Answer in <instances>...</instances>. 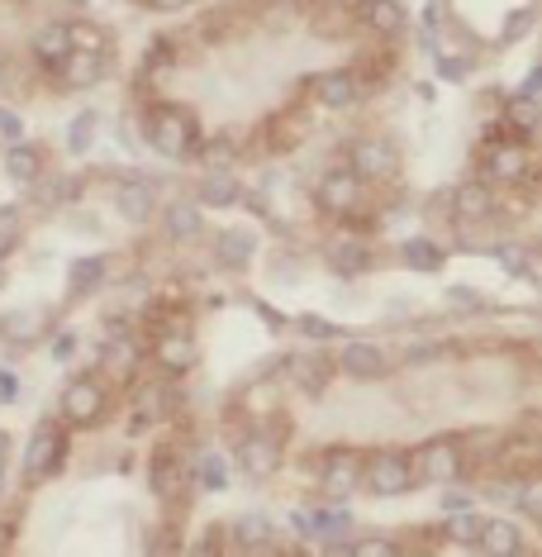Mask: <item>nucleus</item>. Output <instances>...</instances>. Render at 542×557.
I'll return each mask as SVG.
<instances>
[{
  "mask_svg": "<svg viewBox=\"0 0 542 557\" xmlns=\"http://www.w3.org/2000/svg\"><path fill=\"white\" fill-rule=\"evenodd\" d=\"M138 124H143V144L162 158H196L200 138H205L196 110L181 106V100H153V106H143Z\"/></svg>",
  "mask_w": 542,
  "mask_h": 557,
  "instance_id": "1",
  "label": "nucleus"
},
{
  "mask_svg": "<svg viewBox=\"0 0 542 557\" xmlns=\"http://www.w3.org/2000/svg\"><path fill=\"white\" fill-rule=\"evenodd\" d=\"M409 467H414L419 486H457V481L471 472V458H466L462 434H443V438H428L409 458Z\"/></svg>",
  "mask_w": 542,
  "mask_h": 557,
  "instance_id": "2",
  "label": "nucleus"
},
{
  "mask_svg": "<svg viewBox=\"0 0 542 557\" xmlns=\"http://www.w3.org/2000/svg\"><path fill=\"white\" fill-rule=\"evenodd\" d=\"M533 172V144L519 134H509L500 124V134L490 138L486 134V148H481V182L490 186H514V182H528Z\"/></svg>",
  "mask_w": 542,
  "mask_h": 557,
  "instance_id": "3",
  "label": "nucleus"
},
{
  "mask_svg": "<svg viewBox=\"0 0 542 557\" xmlns=\"http://www.w3.org/2000/svg\"><path fill=\"white\" fill-rule=\"evenodd\" d=\"M143 358L153 362L157 376H167V382H181L186 372H196L200 348H196L191 324H162V329H153V338H143Z\"/></svg>",
  "mask_w": 542,
  "mask_h": 557,
  "instance_id": "4",
  "label": "nucleus"
},
{
  "mask_svg": "<svg viewBox=\"0 0 542 557\" xmlns=\"http://www.w3.org/2000/svg\"><path fill=\"white\" fill-rule=\"evenodd\" d=\"M58 410H62V424L67 429H96L100 420H105V410H110V391H105L100 376L81 372V376H72V382L62 386Z\"/></svg>",
  "mask_w": 542,
  "mask_h": 557,
  "instance_id": "5",
  "label": "nucleus"
},
{
  "mask_svg": "<svg viewBox=\"0 0 542 557\" xmlns=\"http://www.w3.org/2000/svg\"><path fill=\"white\" fill-rule=\"evenodd\" d=\"M67 448H72V434L62 420H39L29 434V448H24V476L29 481H48L62 472L67 462Z\"/></svg>",
  "mask_w": 542,
  "mask_h": 557,
  "instance_id": "6",
  "label": "nucleus"
},
{
  "mask_svg": "<svg viewBox=\"0 0 542 557\" xmlns=\"http://www.w3.org/2000/svg\"><path fill=\"white\" fill-rule=\"evenodd\" d=\"M362 196H367V182H362L348 162L343 168H329L319 182H314V206L329 214V220H352L362 206Z\"/></svg>",
  "mask_w": 542,
  "mask_h": 557,
  "instance_id": "7",
  "label": "nucleus"
},
{
  "mask_svg": "<svg viewBox=\"0 0 542 557\" xmlns=\"http://www.w3.org/2000/svg\"><path fill=\"white\" fill-rule=\"evenodd\" d=\"M191 481L196 472H186L181 453L172 448V443H157L153 458H148V491L162 500V505H191Z\"/></svg>",
  "mask_w": 542,
  "mask_h": 557,
  "instance_id": "8",
  "label": "nucleus"
},
{
  "mask_svg": "<svg viewBox=\"0 0 542 557\" xmlns=\"http://www.w3.org/2000/svg\"><path fill=\"white\" fill-rule=\"evenodd\" d=\"M419 481H414V467H409V453H371V458H362V491H371V496H405L414 491Z\"/></svg>",
  "mask_w": 542,
  "mask_h": 557,
  "instance_id": "9",
  "label": "nucleus"
},
{
  "mask_svg": "<svg viewBox=\"0 0 542 557\" xmlns=\"http://www.w3.org/2000/svg\"><path fill=\"white\" fill-rule=\"evenodd\" d=\"M348 168L367 186H386L400 176V148L390 144V138H357L348 153Z\"/></svg>",
  "mask_w": 542,
  "mask_h": 557,
  "instance_id": "10",
  "label": "nucleus"
},
{
  "mask_svg": "<svg viewBox=\"0 0 542 557\" xmlns=\"http://www.w3.org/2000/svg\"><path fill=\"white\" fill-rule=\"evenodd\" d=\"M281 429H248L243 438H238V467L252 476V481H267L281 472Z\"/></svg>",
  "mask_w": 542,
  "mask_h": 557,
  "instance_id": "11",
  "label": "nucleus"
},
{
  "mask_svg": "<svg viewBox=\"0 0 542 557\" xmlns=\"http://www.w3.org/2000/svg\"><path fill=\"white\" fill-rule=\"evenodd\" d=\"M295 534L300 539H319L324 553H348V529H352V515L343 510V505H329V510H314V515H291Z\"/></svg>",
  "mask_w": 542,
  "mask_h": 557,
  "instance_id": "12",
  "label": "nucleus"
},
{
  "mask_svg": "<svg viewBox=\"0 0 542 557\" xmlns=\"http://www.w3.org/2000/svg\"><path fill=\"white\" fill-rule=\"evenodd\" d=\"M305 96L319 110H352L362 100V86H357V77H352V67H329V72L305 77Z\"/></svg>",
  "mask_w": 542,
  "mask_h": 557,
  "instance_id": "13",
  "label": "nucleus"
},
{
  "mask_svg": "<svg viewBox=\"0 0 542 557\" xmlns=\"http://www.w3.org/2000/svg\"><path fill=\"white\" fill-rule=\"evenodd\" d=\"M333 372H343L348 382H381V376H390V358L386 348L367 344V338H352V344L338 348Z\"/></svg>",
  "mask_w": 542,
  "mask_h": 557,
  "instance_id": "14",
  "label": "nucleus"
},
{
  "mask_svg": "<svg viewBox=\"0 0 542 557\" xmlns=\"http://www.w3.org/2000/svg\"><path fill=\"white\" fill-rule=\"evenodd\" d=\"M105 67H110V53H81V48H72L67 58L48 67V77L58 86H67V91H91V86L105 82Z\"/></svg>",
  "mask_w": 542,
  "mask_h": 557,
  "instance_id": "15",
  "label": "nucleus"
},
{
  "mask_svg": "<svg viewBox=\"0 0 542 557\" xmlns=\"http://www.w3.org/2000/svg\"><path fill=\"white\" fill-rule=\"evenodd\" d=\"M262 148L267 153H295L300 148V138L310 134V120H305V106H286V110H276V115L262 120Z\"/></svg>",
  "mask_w": 542,
  "mask_h": 557,
  "instance_id": "16",
  "label": "nucleus"
},
{
  "mask_svg": "<svg viewBox=\"0 0 542 557\" xmlns=\"http://www.w3.org/2000/svg\"><path fill=\"white\" fill-rule=\"evenodd\" d=\"M319 491L333 500L362 491V453L357 448H329V458L319 467Z\"/></svg>",
  "mask_w": 542,
  "mask_h": 557,
  "instance_id": "17",
  "label": "nucleus"
},
{
  "mask_svg": "<svg viewBox=\"0 0 542 557\" xmlns=\"http://www.w3.org/2000/svg\"><path fill=\"white\" fill-rule=\"evenodd\" d=\"M352 20H357V29L376 34V39H400L409 24L400 0H352Z\"/></svg>",
  "mask_w": 542,
  "mask_h": 557,
  "instance_id": "18",
  "label": "nucleus"
},
{
  "mask_svg": "<svg viewBox=\"0 0 542 557\" xmlns=\"http://www.w3.org/2000/svg\"><path fill=\"white\" fill-rule=\"evenodd\" d=\"M448 200H452V224H490V214H495V186L481 182V176L462 182Z\"/></svg>",
  "mask_w": 542,
  "mask_h": 557,
  "instance_id": "19",
  "label": "nucleus"
},
{
  "mask_svg": "<svg viewBox=\"0 0 542 557\" xmlns=\"http://www.w3.org/2000/svg\"><path fill=\"white\" fill-rule=\"evenodd\" d=\"M100 362L110 367L115 376H124V382H134L138 376V367H143V338L129 334V329H115V334L105 338V348H100Z\"/></svg>",
  "mask_w": 542,
  "mask_h": 557,
  "instance_id": "20",
  "label": "nucleus"
},
{
  "mask_svg": "<svg viewBox=\"0 0 542 557\" xmlns=\"http://www.w3.org/2000/svg\"><path fill=\"white\" fill-rule=\"evenodd\" d=\"M115 206L119 214L129 224H148V220H157V186L148 182V176H129V182H119V191H115Z\"/></svg>",
  "mask_w": 542,
  "mask_h": 557,
  "instance_id": "21",
  "label": "nucleus"
},
{
  "mask_svg": "<svg viewBox=\"0 0 542 557\" xmlns=\"http://www.w3.org/2000/svg\"><path fill=\"white\" fill-rule=\"evenodd\" d=\"M110 282V258L105 252H86V258H72V268H67V296L72 300H86V296H96L100 286Z\"/></svg>",
  "mask_w": 542,
  "mask_h": 557,
  "instance_id": "22",
  "label": "nucleus"
},
{
  "mask_svg": "<svg viewBox=\"0 0 542 557\" xmlns=\"http://www.w3.org/2000/svg\"><path fill=\"white\" fill-rule=\"evenodd\" d=\"M29 53H34V62L48 72L53 62H62L72 53V24L67 20H48V24H39L34 29V39H29Z\"/></svg>",
  "mask_w": 542,
  "mask_h": 557,
  "instance_id": "23",
  "label": "nucleus"
},
{
  "mask_svg": "<svg viewBox=\"0 0 542 557\" xmlns=\"http://www.w3.org/2000/svg\"><path fill=\"white\" fill-rule=\"evenodd\" d=\"M86 196V176H39V182H29V200L43 210H58V206H72V200Z\"/></svg>",
  "mask_w": 542,
  "mask_h": 557,
  "instance_id": "24",
  "label": "nucleus"
},
{
  "mask_svg": "<svg viewBox=\"0 0 542 557\" xmlns=\"http://www.w3.org/2000/svg\"><path fill=\"white\" fill-rule=\"evenodd\" d=\"M162 224H167L172 244H191V238L205 234V206H200V200H172V206L162 210Z\"/></svg>",
  "mask_w": 542,
  "mask_h": 557,
  "instance_id": "25",
  "label": "nucleus"
},
{
  "mask_svg": "<svg viewBox=\"0 0 542 557\" xmlns=\"http://www.w3.org/2000/svg\"><path fill=\"white\" fill-rule=\"evenodd\" d=\"M329 268L338 276H367L376 268V248L367 244V238H338V244L329 248Z\"/></svg>",
  "mask_w": 542,
  "mask_h": 557,
  "instance_id": "26",
  "label": "nucleus"
},
{
  "mask_svg": "<svg viewBox=\"0 0 542 557\" xmlns=\"http://www.w3.org/2000/svg\"><path fill=\"white\" fill-rule=\"evenodd\" d=\"M229 539H234V548H243V553H272L276 548V524L267 515H238Z\"/></svg>",
  "mask_w": 542,
  "mask_h": 557,
  "instance_id": "27",
  "label": "nucleus"
},
{
  "mask_svg": "<svg viewBox=\"0 0 542 557\" xmlns=\"http://www.w3.org/2000/svg\"><path fill=\"white\" fill-rule=\"evenodd\" d=\"M476 548L490 553V557H519L524 553V529L514 524V519H486Z\"/></svg>",
  "mask_w": 542,
  "mask_h": 557,
  "instance_id": "28",
  "label": "nucleus"
},
{
  "mask_svg": "<svg viewBox=\"0 0 542 557\" xmlns=\"http://www.w3.org/2000/svg\"><path fill=\"white\" fill-rule=\"evenodd\" d=\"M134 405H138V424L143 420H167V414L176 410V391H172L167 376H153V382H138Z\"/></svg>",
  "mask_w": 542,
  "mask_h": 557,
  "instance_id": "29",
  "label": "nucleus"
},
{
  "mask_svg": "<svg viewBox=\"0 0 542 557\" xmlns=\"http://www.w3.org/2000/svg\"><path fill=\"white\" fill-rule=\"evenodd\" d=\"M196 200L205 210H234V206H243V182H238L234 172H205Z\"/></svg>",
  "mask_w": 542,
  "mask_h": 557,
  "instance_id": "30",
  "label": "nucleus"
},
{
  "mask_svg": "<svg viewBox=\"0 0 542 557\" xmlns=\"http://www.w3.org/2000/svg\"><path fill=\"white\" fill-rule=\"evenodd\" d=\"M504 476H538V438H509L490 453Z\"/></svg>",
  "mask_w": 542,
  "mask_h": 557,
  "instance_id": "31",
  "label": "nucleus"
},
{
  "mask_svg": "<svg viewBox=\"0 0 542 557\" xmlns=\"http://www.w3.org/2000/svg\"><path fill=\"white\" fill-rule=\"evenodd\" d=\"M5 172H10V182H20V186H29V182H39V176L48 172V158H43V148L39 144H10L5 148Z\"/></svg>",
  "mask_w": 542,
  "mask_h": 557,
  "instance_id": "32",
  "label": "nucleus"
},
{
  "mask_svg": "<svg viewBox=\"0 0 542 557\" xmlns=\"http://www.w3.org/2000/svg\"><path fill=\"white\" fill-rule=\"evenodd\" d=\"M504 129H509V134H519V138H528V144H533V138H538V124H542V100L538 96H514L509 100V106H504Z\"/></svg>",
  "mask_w": 542,
  "mask_h": 557,
  "instance_id": "33",
  "label": "nucleus"
},
{
  "mask_svg": "<svg viewBox=\"0 0 542 557\" xmlns=\"http://www.w3.org/2000/svg\"><path fill=\"white\" fill-rule=\"evenodd\" d=\"M214 252H219L224 268L248 272V268H252V258H257V238H252L248 230H224L219 238H214Z\"/></svg>",
  "mask_w": 542,
  "mask_h": 557,
  "instance_id": "34",
  "label": "nucleus"
},
{
  "mask_svg": "<svg viewBox=\"0 0 542 557\" xmlns=\"http://www.w3.org/2000/svg\"><path fill=\"white\" fill-rule=\"evenodd\" d=\"M48 320H53L48 310H10V314H0V334L10 344H34V338H43Z\"/></svg>",
  "mask_w": 542,
  "mask_h": 557,
  "instance_id": "35",
  "label": "nucleus"
},
{
  "mask_svg": "<svg viewBox=\"0 0 542 557\" xmlns=\"http://www.w3.org/2000/svg\"><path fill=\"white\" fill-rule=\"evenodd\" d=\"M196 162H200L205 172H234V162H238V144H234V134H210V138H200Z\"/></svg>",
  "mask_w": 542,
  "mask_h": 557,
  "instance_id": "36",
  "label": "nucleus"
},
{
  "mask_svg": "<svg viewBox=\"0 0 542 557\" xmlns=\"http://www.w3.org/2000/svg\"><path fill=\"white\" fill-rule=\"evenodd\" d=\"M181 62V44L172 39V34H157L153 44L143 48V82H157V77H167V72Z\"/></svg>",
  "mask_w": 542,
  "mask_h": 557,
  "instance_id": "37",
  "label": "nucleus"
},
{
  "mask_svg": "<svg viewBox=\"0 0 542 557\" xmlns=\"http://www.w3.org/2000/svg\"><path fill=\"white\" fill-rule=\"evenodd\" d=\"M291 367H295V386L305 391V396H319V391L338 376L329 358H291Z\"/></svg>",
  "mask_w": 542,
  "mask_h": 557,
  "instance_id": "38",
  "label": "nucleus"
},
{
  "mask_svg": "<svg viewBox=\"0 0 542 557\" xmlns=\"http://www.w3.org/2000/svg\"><path fill=\"white\" fill-rule=\"evenodd\" d=\"M443 244H433V238H409V244H400V262L414 272H438L443 268Z\"/></svg>",
  "mask_w": 542,
  "mask_h": 557,
  "instance_id": "39",
  "label": "nucleus"
},
{
  "mask_svg": "<svg viewBox=\"0 0 542 557\" xmlns=\"http://www.w3.org/2000/svg\"><path fill=\"white\" fill-rule=\"evenodd\" d=\"M67 24H72V48H81V53H115V39L96 20H67Z\"/></svg>",
  "mask_w": 542,
  "mask_h": 557,
  "instance_id": "40",
  "label": "nucleus"
},
{
  "mask_svg": "<svg viewBox=\"0 0 542 557\" xmlns=\"http://www.w3.org/2000/svg\"><path fill=\"white\" fill-rule=\"evenodd\" d=\"M229 476H234V467H229V458H224V453H205V458H200V467H196V481L205 491H224L229 486Z\"/></svg>",
  "mask_w": 542,
  "mask_h": 557,
  "instance_id": "41",
  "label": "nucleus"
},
{
  "mask_svg": "<svg viewBox=\"0 0 542 557\" xmlns=\"http://www.w3.org/2000/svg\"><path fill=\"white\" fill-rule=\"evenodd\" d=\"M481 524H486V515H476V510H452V515H448V539H452V543H466V548H476V539H481Z\"/></svg>",
  "mask_w": 542,
  "mask_h": 557,
  "instance_id": "42",
  "label": "nucleus"
},
{
  "mask_svg": "<svg viewBox=\"0 0 542 557\" xmlns=\"http://www.w3.org/2000/svg\"><path fill=\"white\" fill-rule=\"evenodd\" d=\"M96 124H100L96 110H77V120L67 124V148L72 153H86V148L96 144Z\"/></svg>",
  "mask_w": 542,
  "mask_h": 557,
  "instance_id": "43",
  "label": "nucleus"
},
{
  "mask_svg": "<svg viewBox=\"0 0 542 557\" xmlns=\"http://www.w3.org/2000/svg\"><path fill=\"white\" fill-rule=\"evenodd\" d=\"M291 324L300 329V338H310V344H329V338L343 334V329L329 324V320H324V314H295Z\"/></svg>",
  "mask_w": 542,
  "mask_h": 557,
  "instance_id": "44",
  "label": "nucleus"
},
{
  "mask_svg": "<svg viewBox=\"0 0 542 557\" xmlns=\"http://www.w3.org/2000/svg\"><path fill=\"white\" fill-rule=\"evenodd\" d=\"M490 252H495V258H500V268L509 272V276H533V258H528L524 248H514V244H495Z\"/></svg>",
  "mask_w": 542,
  "mask_h": 557,
  "instance_id": "45",
  "label": "nucleus"
},
{
  "mask_svg": "<svg viewBox=\"0 0 542 557\" xmlns=\"http://www.w3.org/2000/svg\"><path fill=\"white\" fill-rule=\"evenodd\" d=\"M448 310L457 314H481L486 310V296L476 286H448Z\"/></svg>",
  "mask_w": 542,
  "mask_h": 557,
  "instance_id": "46",
  "label": "nucleus"
},
{
  "mask_svg": "<svg viewBox=\"0 0 542 557\" xmlns=\"http://www.w3.org/2000/svg\"><path fill=\"white\" fill-rule=\"evenodd\" d=\"M348 553L352 557H400L405 548L395 539H357V543H348Z\"/></svg>",
  "mask_w": 542,
  "mask_h": 557,
  "instance_id": "47",
  "label": "nucleus"
},
{
  "mask_svg": "<svg viewBox=\"0 0 542 557\" xmlns=\"http://www.w3.org/2000/svg\"><path fill=\"white\" fill-rule=\"evenodd\" d=\"M466 72H471V58H452V53L438 58V77L443 82H466Z\"/></svg>",
  "mask_w": 542,
  "mask_h": 557,
  "instance_id": "48",
  "label": "nucleus"
},
{
  "mask_svg": "<svg viewBox=\"0 0 542 557\" xmlns=\"http://www.w3.org/2000/svg\"><path fill=\"white\" fill-rule=\"evenodd\" d=\"M72 352H77V329H58V338H53V358H58V362H67Z\"/></svg>",
  "mask_w": 542,
  "mask_h": 557,
  "instance_id": "49",
  "label": "nucleus"
},
{
  "mask_svg": "<svg viewBox=\"0 0 542 557\" xmlns=\"http://www.w3.org/2000/svg\"><path fill=\"white\" fill-rule=\"evenodd\" d=\"M24 138V124L20 115H10V110H0V144H20Z\"/></svg>",
  "mask_w": 542,
  "mask_h": 557,
  "instance_id": "50",
  "label": "nucleus"
},
{
  "mask_svg": "<svg viewBox=\"0 0 542 557\" xmlns=\"http://www.w3.org/2000/svg\"><path fill=\"white\" fill-rule=\"evenodd\" d=\"M252 310H257V314H262V320H267L272 329H286V314L276 310V306H267V300H252Z\"/></svg>",
  "mask_w": 542,
  "mask_h": 557,
  "instance_id": "51",
  "label": "nucleus"
},
{
  "mask_svg": "<svg viewBox=\"0 0 542 557\" xmlns=\"http://www.w3.org/2000/svg\"><path fill=\"white\" fill-rule=\"evenodd\" d=\"M148 10H157V15H176V10H186L191 0H143Z\"/></svg>",
  "mask_w": 542,
  "mask_h": 557,
  "instance_id": "52",
  "label": "nucleus"
},
{
  "mask_svg": "<svg viewBox=\"0 0 542 557\" xmlns=\"http://www.w3.org/2000/svg\"><path fill=\"white\" fill-rule=\"evenodd\" d=\"M224 543H229V539H224V529H210V534H205V539H200V543H196V548H200V553H219V548H224Z\"/></svg>",
  "mask_w": 542,
  "mask_h": 557,
  "instance_id": "53",
  "label": "nucleus"
},
{
  "mask_svg": "<svg viewBox=\"0 0 542 557\" xmlns=\"http://www.w3.org/2000/svg\"><path fill=\"white\" fill-rule=\"evenodd\" d=\"M15 396H20V382L5 372V367H0V405H5V400H15Z\"/></svg>",
  "mask_w": 542,
  "mask_h": 557,
  "instance_id": "54",
  "label": "nucleus"
},
{
  "mask_svg": "<svg viewBox=\"0 0 542 557\" xmlns=\"http://www.w3.org/2000/svg\"><path fill=\"white\" fill-rule=\"evenodd\" d=\"M452 510H471V496H466V491H448V515Z\"/></svg>",
  "mask_w": 542,
  "mask_h": 557,
  "instance_id": "55",
  "label": "nucleus"
},
{
  "mask_svg": "<svg viewBox=\"0 0 542 557\" xmlns=\"http://www.w3.org/2000/svg\"><path fill=\"white\" fill-rule=\"evenodd\" d=\"M519 91H524V96H538V100H542V77H538V67H533V72H528V77H524V86H519Z\"/></svg>",
  "mask_w": 542,
  "mask_h": 557,
  "instance_id": "56",
  "label": "nucleus"
},
{
  "mask_svg": "<svg viewBox=\"0 0 542 557\" xmlns=\"http://www.w3.org/2000/svg\"><path fill=\"white\" fill-rule=\"evenodd\" d=\"M5 448H10V438H5V429H0V458H5Z\"/></svg>",
  "mask_w": 542,
  "mask_h": 557,
  "instance_id": "57",
  "label": "nucleus"
},
{
  "mask_svg": "<svg viewBox=\"0 0 542 557\" xmlns=\"http://www.w3.org/2000/svg\"><path fill=\"white\" fill-rule=\"evenodd\" d=\"M0 82H5V58H0Z\"/></svg>",
  "mask_w": 542,
  "mask_h": 557,
  "instance_id": "58",
  "label": "nucleus"
},
{
  "mask_svg": "<svg viewBox=\"0 0 542 557\" xmlns=\"http://www.w3.org/2000/svg\"><path fill=\"white\" fill-rule=\"evenodd\" d=\"M0 286H5V272H0Z\"/></svg>",
  "mask_w": 542,
  "mask_h": 557,
  "instance_id": "59",
  "label": "nucleus"
},
{
  "mask_svg": "<svg viewBox=\"0 0 542 557\" xmlns=\"http://www.w3.org/2000/svg\"><path fill=\"white\" fill-rule=\"evenodd\" d=\"M72 5H86V0H72Z\"/></svg>",
  "mask_w": 542,
  "mask_h": 557,
  "instance_id": "60",
  "label": "nucleus"
}]
</instances>
